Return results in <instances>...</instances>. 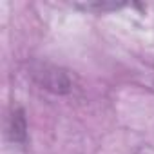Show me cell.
<instances>
[{
	"label": "cell",
	"mask_w": 154,
	"mask_h": 154,
	"mask_svg": "<svg viewBox=\"0 0 154 154\" xmlns=\"http://www.w3.org/2000/svg\"><path fill=\"white\" fill-rule=\"evenodd\" d=\"M26 118H24V112L22 111H15L9 118V136L13 141H24L26 140Z\"/></svg>",
	"instance_id": "obj_1"
}]
</instances>
